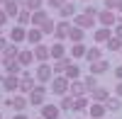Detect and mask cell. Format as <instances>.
<instances>
[{
	"label": "cell",
	"instance_id": "cell-29",
	"mask_svg": "<svg viewBox=\"0 0 122 119\" xmlns=\"http://www.w3.org/2000/svg\"><path fill=\"white\" fill-rule=\"evenodd\" d=\"M98 58H103V49H100L98 44L88 46V51H86V61L90 63V61H98Z\"/></svg>",
	"mask_w": 122,
	"mask_h": 119
},
{
	"label": "cell",
	"instance_id": "cell-51",
	"mask_svg": "<svg viewBox=\"0 0 122 119\" xmlns=\"http://www.w3.org/2000/svg\"><path fill=\"white\" fill-rule=\"evenodd\" d=\"M0 34H3V27H0Z\"/></svg>",
	"mask_w": 122,
	"mask_h": 119
},
{
	"label": "cell",
	"instance_id": "cell-4",
	"mask_svg": "<svg viewBox=\"0 0 122 119\" xmlns=\"http://www.w3.org/2000/svg\"><path fill=\"white\" fill-rule=\"evenodd\" d=\"M0 85H3L5 92H17V90H20V75H15V73H5L3 78H0Z\"/></svg>",
	"mask_w": 122,
	"mask_h": 119
},
{
	"label": "cell",
	"instance_id": "cell-5",
	"mask_svg": "<svg viewBox=\"0 0 122 119\" xmlns=\"http://www.w3.org/2000/svg\"><path fill=\"white\" fill-rule=\"evenodd\" d=\"M34 85H37V78H34V75H29L27 71H22V75H20V90H17V92L29 95V92L34 90Z\"/></svg>",
	"mask_w": 122,
	"mask_h": 119
},
{
	"label": "cell",
	"instance_id": "cell-30",
	"mask_svg": "<svg viewBox=\"0 0 122 119\" xmlns=\"http://www.w3.org/2000/svg\"><path fill=\"white\" fill-rule=\"evenodd\" d=\"M68 80H81V66L78 63H68V68H66V73H64Z\"/></svg>",
	"mask_w": 122,
	"mask_h": 119
},
{
	"label": "cell",
	"instance_id": "cell-48",
	"mask_svg": "<svg viewBox=\"0 0 122 119\" xmlns=\"http://www.w3.org/2000/svg\"><path fill=\"white\" fill-rule=\"evenodd\" d=\"M117 12H122V3H120V7H117Z\"/></svg>",
	"mask_w": 122,
	"mask_h": 119
},
{
	"label": "cell",
	"instance_id": "cell-32",
	"mask_svg": "<svg viewBox=\"0 0 122 119\" xmlns=\"http://www.w3.org/2000/svg\"><path fill=\"white\" fill-rule=\"evenodd\" d=\"M59 107H61V112H71L73 110V95H61L59 97Z\"/></svg>",
	"mask_w": 122,
	"mask_h": 119
},
{
	"label": "cell",
	"instance_id": "cell-13",
	"mask_svg": "<svg viewBox=\"0 0 122 119\" xmlns=\"http://www.w3.org/2000/svg\"><path fill=\"white\" fill-rule=\"evenodd\" d=\"M39 114L44 119H59L61 117V107L59 105H42L39 107Z\"/></svg>",
	"mask_w": 122,
	"mask_h": 119
},
{
	"label": "cell",
	"instance_id": "cell-43",
	"mask_svg": "<svg viewBox=\"0 0 122 119\" xmlns=\"http://www.w3.org/2000/svg\"><path fill=\"white\" fill-rule=\"evenodd\" d=\"M7 19H10V17H7V12H5V7H0V27H3Z\"/></svg>",
	"mask_w": 122,
	"mask_h": 119
},
{
	"label": "cell",
	"instance_id": "cell-26",
	"mask_svg": "<svg viewBox=\"0 0 122 119\" xmlns=\"http://www.w3.org/2000/svg\"><path fill=\"white\" fill-rule=\"evenodd\" d=\"M68 39H71V44H73V41H83V39H86V29H83V27H76V24H71Z\"/></svg>",
	"mask_w": 122,
	"mask_h": 119
},
{
	"label": "cell",
	"instance_id": "cell-9",
	"mask_svg": "<svg viewBox=\"0 0 122 119\" xmlns=\"http://www.w3.org/2000/svg\"><path fill=\"white\" fill-rule=\"evenodd\" d=\"M112 37V27H95V32H93V41L95 44H107V39Z\"/></svg>",
	"mask_w": 122,
	"mask_h": 119
},
{
	"label": "cell",
	"instance_id": "cell-44",
	"mask_svg": "<svg viewBox=\"0 0 122 119\" xmlns=\"http://www.w3.org/2000/svg\"><path fill=\"white\" fill-rule=\"evenodd\" d=\"M115 95L122 100V80H117V83H115Z\"/></svg>",
	"mask_w": 122,
	"mask_h": 119
},
{
	"label": "cell",
	"instance_id": "cell-57",
	"mask_svg": "<svg viewBox=\"0 0 122 119\" xmlns=\"http://www.w3.org/2000/svg\"><path fill=\"white\" fill-rule=\"evenodd\" d=\"M120 54H122V51H120Z\"/></svg>",
	"mask_w": 122,
	"mask_h": 119
},
{
	"label": "cell",
	"instance_id": "cell-24",
	"mask_svg": "<svg viewBox=\"0 0 122 119\" xmlns=\"http://www.w3.org/2000/svg\"><path fill=\"white\" fill-rule=\"evenodd\" d=\"M88 95H90V100H93V102H105L107 97H110V90H107V87H100V85H98L95 90H93V92H88Z\"/></svg>",
	"mask_w": 122,
	"mask_h": 119
},
{
	"label": "cell",
	"instance_id": "cell-27",
	"mask_svg": "<svg viewBox=\"0 0 122 119\" xmlns=\"http://www.w3.org/2000/svg\"><path fill=\"white\" fill-rule=\"evenodd\" d=\"M15 22H17V24H22V27H27V24H32V10H27V7H22V10H20V15L15 17Z\"/></svg>",
	"mask_w": 122,
	"mask_h": 119
},
{
	"label": "cell",
	"instance_id": "cell-20",
	"mask_svg": "<svg viewBox=\"0 0 122 119\" xmlns=\"http://www.w3.org/2000/svg\"><path fill=\"white\" fill-rule=\"evenodd\" d=\"M86 51H88V46L83 41H73L71 49H68V56L71 58H86Z\"/></svg>",
	"mask_w": 122,
	"mask_h": 119
},
{
	"label": "cell",
	"instance_id": "cell-36",
	"mask_svg": "<svg viewBox=\"0 0 122 119\" xmlns=\"http://www.w3.org/2000/svg\"><path fill=\"white\" fill-rule=\"evenodd\" d=\"M39 29L44 32V37H46V34H54V29H56V22H54L51 17H49V19H44V22L39 24Z\"/></svg>",
	"mask_w": 122,
	"mask_h": 119
},
{
	"label": "cell",
	"instance_id": "cell-22",
	"mask_svg": "<svg viewBox=\"0 0 122 119\" xmlns=\"http://www.w3.org/2000/svg\"><path fill=\"white\" fill-rule=\"evenodd\" d=\"M42 39H44V32H42L39 27H32V29H27V41L32 44V46L42 44Z\"/></svg>",
	"mask_w": 122,
	"mask_h": 119
},
{
	"label": "cell",
	"instance_id": "cell-40",
	"mask_svg": "<svg viewBox=\"0 0 122 119\" xmlns=\"http://www.w3.org/2000/svg\"><path fill=\"white\" fill-rule=\"evenodd\" d=\"M64 3H66V0H46V7H49V10H56V12H59Z\"/></svg>",
	"mask_w": 122,
	"mask_h": 119
},
{
	"label": "cell",
	"instance_id": "cell-19",
	"mask_svg": "<svg viewBox=\"0 0 122 119\" xmlns=\"http://www.w3.org/2000/svg\"><path fill=\"white\" fill-rule=\"evenodd\" d=\"M90 95H83V97H73V112H78V114H83V112H88V107H90Z\"/></svg>",
	"mask_w": 122,
	"mask_h": 119
},
{
	"label": "cell",
	"instance_id": "cell-21",
	"mask_svg": "<svg viewBox=\"0 0 122 119\" xmlns=\"http://www.w3.org/2000/svg\"><path fill=\"white\" fill-rule=\"evenodd\" d=\"M73 24H76V27H83V29H90V27L95 24V17H88L86 12H78V15L73 17Z\"/></svg>",
	"mask_w": 122,
	"mask_h": 119
},
{
	"label": "cell",
	"instance_id": "cell-47",
	"mask_svg": "<svg viewBox=\"0 0 122 119\" xmlns=\"http://www.w3.org/2000/svg\"><path fill=\"white\" fill-rule=\"evenodd\" d=\"M12 119H29V117H25V112H17V114H15Z\"/></svg>",
	"mask_w": 122,
	"mask_h": 119
},
{
	"label": "cell",
	"instance_id": "cell-38",
	"mask_svg": "<svg viewBox=\"0 0 122 119\" xmlns=\"http://www.w3.org/2000/svg\"><path fill=\"white\" fill-rule=\"evenodd\" d=\"M44 5H46V0H25V7L32 10V12H34V10H42Z\"/></svg>",
	"mask_w": 122,
	"mask_h": 119
},
{
	"label": "cell",
	"instance_id": "cell-14",
	"mask_svg": "<svg viewBox=\"0 0 122 119\" xmlns=\"http://www.w3.org/2000/svg\"><path fill=\"white\" fill-rule=\"evenodd\" d=\"M10 41H15V44H22V41H27V29L22 27V24H15L12 29H10Z\"/></svg>",
	"mask_w": 122,
	"mask_h": 119
},
{
	"label": "cell",
	"instance_id": "cell-7",
	"mask_svg": "<svg viewBox=\"0 0 122 119\" xmlns=\"http://www.w3.org/2000/svg\"><path fill=\"white\" fill-rule=\"evenodd\" d=\"M27 107H29V97L22 95V92H15L12 102H10V110H12V112H25Z\"/></svg>",
	"mask_w": 122,
	"mask_h": 119
},
{
	"label": "cell",
	"instance_id": "cell-37",
	"mask_svg": "<svg viewBox=\"0 0 122 119\" xmlns=\"http://www.w3.org/2000/svg\"><path fill=\"white\" fill-rule=\"evenodd\" d=\"M83 85H86V90H88V92H93L95 87H98V75H93V73H90L88 78H83Z\"/></svg>",
	"mask_w": 122,
	"mask_h": 119
},
{
	"label": "cell",
	"instance_id": "cell-31",
	"mask_svg": "<svg viewBox=\"0 0 122 119\" xmlns=\"http://www.w3.org/2000/svg\"><path fill=\"white\" fill-rule=\"evenodd\" d=\"M44 19H49V12H46V10H44V7H42V10H34V12H32V27H39Z\"/></svg>",
	"mask_w": 122,
	"mask_h": 119
},
{
	"label": "cell",
	"instance_id": "cell-10",
	"mask_svg": "<svg viewBox=\"0 0 122 119\" xmlns=\"http://www.w3.org/2000/svg\"><path fill=\"white\" fill-rule=\"evenodd\" d=\"M3 7H5L7 17H10V19H15V17L20 15V10L25 7V3H22V0H5V3H3Z\"/></svg>",
	"mask_w": 122,
	"mask_h": 119
},
{
	"label": "cell",
	"instance_id": "cell-33",
	"mask_svg": "<svg viewBox=\"0 0 122 119\" xmlns=\"http://www.w3.org/2000/svg\"><path fill=\"white\" fill-rule=\"evenodd\" d=\"M17 54H20V46L15 41H7V46L3 49V58H17Z\"/></svg>",
	"mask_w": 122,
	"mask_h": 119
},
{
	"label": "cell",
	"instance_id": "cell-35",
	"mask_svg": "<svg viewBox=\"0 0 122 119\" xmlns=\"http://www.w3.org/2000/svg\"><path fill=\"white\" fill-rule=\"evenodd\" d=\"M105 107H107V112H117V110H120V107H122V100H120V97H117V95H115V97H112V95H110V97H107V100H105Z\"/></svg>",
	"mask_w": 122,
	"mask_h": 119
},
{
	"label": "cell",
	"instance_id": "cell-49",
	"mask_svg": "<svg viewBox=\"0 0 122 119\" xmlns=\"http://www.w3.org/2000/svg\"><path fill=\"white\" fill-rule=\"evenodd\" d=\"M0 66H3V54H0Z\"/></svg>",
	"mask_w": 122,
	"mask_h": 119
},
{
	"label": "cell",
	"instance_id": "cell-15",
	"mask_svg": "<svg viewBox=\"0 0 122 119\" xmlns=\"http://www.w3.org/2000/svg\"><path fill=\"white\" fill-rule=\"evenodd\" d=\"M32 49H34L37 63H44V61H49V58H51V49H49L46 44H37V46H32Z\"/></svg>",
	"mask_w": 122,
	"mask_h": 119
},
{
	"label": "cell",
	"instance_id": "cell-2",
	"mask_svg": "<svg viewBox=\"0 0 122 119\" xmlns=\"http://www.w3.org/2000/svg\"><path fill=\"white\" fill-rule=\"evenodd\" d=\"M68 87H71V80H68L66 75H54V80L49 83V90L54 92V97L68 95Z\"/></svg>",
	"mask_w": 122,
	"mask_h": 119
},
{
	"label": "cell",
	"instance_id": "cell-39",
	"mask_svg": "<svg viewBox=\"0 0 122 119\" xmlns=\"http://www.w3.org/2000/svg\"><path fill=\"white\" fill-rule=\"evenodd\" d=\"M83 12H86L88 17H95V19H98V12H100V10H98V7H95L93 3H86V7H83Z\"/></svg>",
	"mask_w": 122,
	"mask_h": 119
},
{
	"label": "cell",
	"instance_id": "cell-46",
	"mask_svg": "<svg viewBox=\"0 0 122 119\" xmlns=\"http://www.w3.org/2000/svg\"><path fill=\"white\" fill-rule=\"evenodd\" d=\"M7 41H10V39H5V37H3V34H0V54H3V49H5V46H7Z\"/></svg>",
	"mask_w": 122,
	"mask_h": 119
},
{
	"label": "cell",
	"instance_id": "cell-53",
	"mask_svg": "<svg viewBox=\"0 0 122 119\" xmlns=\"http://www.w3.org/2000/svg\"><path fill=\"white\" fill-rule=\"evenodd\" d=\"M0 3H5V0H0Z\"/></svg>",
	"mask_w": 122,
	"mask_h": 119
},
{
	"label": "cell",
	"instance_id": "cell-16",
	"mask_svg": "<svg viewBox=\"0 0 122 119\" xmlns=\"http://www.w3.org/2000/svg\"><path fill=\"white\" fill-rule=\"evenodd\" d=\"M105 114H107L105 102H90V107H88V117L90 119H100V117H105Z\"/></svg>",
	"mask_w": 122,
	"mask_h": 119
},
{
	"label": "cell",
	"instance_id": "cell-45",
	"mask_svg": "<svg viewBox=\"0 0 122 119\" xmlns=\"http://www.w3.org/2000/svg\"><path fill=\"white\" fill-rule=\"evenodd\" d=\"M112 73H115L117 80H122V63H120V66H115V71H112Z\"/></svg>",
	"mask_w": 122,
	"mask_h": 119
},
{
	"label": "cell",
	"instance_id": "cell-56",
	"mask_svg": "<svg viewBox=\"0 0 122 119\" xmlns=\"http://www.w3.org/2000/svg\"><path fill=\"white\" fill-rule=\"evenodd\" d=\"M86 3H90V0H86Z\"/></svg>",
	"mask_w": 122,
	"mask_h": 119
},
{
	"label": "cell",
	"instance_id": "cell-12",
	"mask_svg": "<svg viewBox=\"0 0 122 119\" xmlns=\"http://www.w3.org/2000/svg\"><path fill=\"white\" fill-rule=\"evenodd\" d=\"M93 75H103L110 71V61L107 58H98V61H90V68H88Z\"/></svg>",
	"mask_w": 122,
	"mask_h": 119
},
{
	"label": "cell",
	"instance_id": "cell-6",
	"mask_svg": "<svg viewBox=\"0 0 122 119\" xmlns=\"http://www.w3.org/2000/svg\"><path fill=\"white\" fill-rule=\"evenodd\" d=\"M98 22L103 24V27H115V24H117V12H115V10L103 7V10L98 12Z\"/></svg>",
	"mask_w": 122,
	"mask_h": 119
},
{
	"label": "cell",
	"instance_id": "cell-54",
	"mask_svg": "<svg viewBox=\"0 0 122 119\" xmlns=\"http://www.w3.org/2000/svg\"><path fill=\"white\" fill-rule=\"evenodd\" d=\"M0 102H3V97H0Z\"/></svg>",
	"mask_w": 122,
	"mask_h": 119
},
{
	"label": "cell",
	"instance_id": "cell-50",
	"mask_svg": "<svg viewBox=\"0 0 122 119\" xmlns=\"http://www.w3.org/2000/svg\"><path fill=\"white\" fill-rule=\"evenodd\" d=\"M34 119H44V117H42V114H39V117H34Z\"/></svg>",
	"mask_w": 122,
	"mask_h": 119
},
{
	"label": "cell",
	"instance_id": "cell-17",
	"mask_svg": "<svg viewBox=\"0 0 122 119\" xmlns=\"http://www.w3.org/2000/svg\"><path fill=\"white\" fill-rule=\"evenodd\" d=\"M17 61L22 63L25 68H29L37 58H34V49H20V54H17Z\"/></svg>",
	"mask_w": 122,
	"mask_h": 119
},
{
	"label": "cell",
	"instance_id": "cell-8",
	"mask_svg": "<svg viewBox=\"0 0 122 119\" xmlns=\"http://www.w3.org/2000/svg\"><path fill=\"white\" fill-rule=\"evenodd\" d=\"M68 32H71V22L68 19H59L56 29H54V39L56 41H64V39H68Z\"/></svg>",
	"mask_w": 122,
	"mask_h": 119
},
{
	"label": "cell",
	"instance_id": "cell-42",
	"mask_svg": "<svg viewBox=\"0 0 122 119\" xmlns=\"http://www.w3.org/2000/svg\"><path fill=\"white\" fill-rule=\"evenodd\" d=\"M112 34H115V37H120V39H122V22H117V24H115V27H112Z\"/></svg>",
	"mask_w": 122,
	"mask_h": 119
},
{
	"label": "cell",
	"instance_id": "cell-55",
	"mask_svg": "<svg viewBox=\"0 0 122 119\" xmlns=\"http://www.w3.org/2000/svg\"><path fill=\"white\" fill-rule=\"evenodd\" d=\"M0 119H3V114H0Z\"/></svg>",
	"mask_w": 122,
	"mask_h": 119
},
{
	"label": "cell",
	"instance_id": "cell-18",
	"mask_svg": "<svg viewBox=\"0 0 122 119\" xmlns=\"http://www.w3.org/2000/svg\"><path fill=\"white\" fill-rule=\"evenodd\" d=\"M78 12H76V3L73 0H66L64 5H61V10H59V17L61 19H71V17H76Z\"/></svg>",
	"mask_w": 122,
	"mask_h": 119
},
{
	"label": "cell",
	"instance_id": "cell-3",
	"mask_svg": "<svg viewBox=\"0 0 122 119\" xmlns=\"http://www.w3.org/2000/svg\"><path fill=\"white\" fill-rule=\"evenodd\" d=\"M54 75H56V73H54L51 63H46V61H44V63H37V68H34V78H37V83H44V85H46V83L54 80Z\"/></svg>",
	"mask_w": 122,
	"mask_h": 119
},
{
	"label": "cell",
	"instance_id": "cell-41",
	"mask_svg": "<svg viewBox=\"0 0 122 119\" xmlns=\"http://www.w3.org/2000/svg\"><path fill=\"white\" fill-rule=\"evenodd\" d=\"M120 3H122V0H105V7H107V10H115V12H117Z\"/></svg>",
	"mask_w": 122,
	"mask_h": 119
},
{
	"label": "cell",
	"instance_id": "cell-23",
	"mask_svg": "<svg viewBox=\"0 0 122 119\" xmlns=\"http://www.w3.org/2000/svg\"><path fill=\"white\" fill-rule=\"evenodd\" d=\"M68 95H73V97H83V95H88V90H86L83 80H71V87H68Z\"/></svg>",
	"mask_w": 122,
	"mask_h": 119
},
{
	"label": "cell",
	"instance_id": "cell-11",
	"mask_svg": "<svg viewBox=\"0 0 122 119\" xmlns=\"http://www.w3.org/2000/svg\"><path fill=\"white\" fill-rule=\"evenodd\" d=\"M3 68H5V73H15V75H22L25 71V66L17 58H3Z\"/></svg>",
	"mask_w": 122,
	"mask_h": 119
},
{
	"label": "cell",
	"instance_id": "cell-25",
	"mask_svg": "<svg viewBox=\"0 0 122 119\" xmlns=\"http://www.w3.org/2000/svg\"><path fill=\"white\" fill-rule=\"evenodd\" d=\"M68 63H71V58H68V56H66V58H54L51 68H54V73H56V75H64V73H66V68H68Z\"/></svg>",
	"mask_w": 122,
	"mask_h": 119
},
{
	"label": "cell",
	"instance_id": "cell-52",
	"mask_svg": "<svg viewBox=\"0 0 122 119\" xmlns=\"http://www.w3.org/2000/svg\"><path fill=\"white\" fill-rule=\"evenodd\" d=\"M100 119H107V117H100Z\"/></svg>",
	"mask_w": 122,
	"mask_h": 119
},
{
	"label": "cell",
	"instance_id": "cell-1",
	"mask_svg": "<svg viewBox=\"0 0 122 119\" xmlns=\"http://www.w3.org/2000/svg\"><path fill=\"white\" fill-rule=\"evenodd\" d=\"M46 92H49V87H46L44 83H37V85H34V90L27 95V97H29V107H37V110H39L42 105H46V102H44Z\"/></svg>",
	"mask_w": 122,
	"mask_h": 119
},
{
	"label": "cell",
	"instance_id": "cell-28",
	"mask_svg": "<svg viewBox=\"0 0 122 119\" xmlns=\"http://www.w3.org/2000/svg\"><path fill=\"white\" fill-rule=\"evenodd\" d=\"M49 49H51V58H66V54H68L66 46H64V41H54Z\"/></svg>",
	"mask_w": 122,
	"mask_h": 119
},
{
	"label": "cell",
	"instance_id": "cell-34",
	"mask_svg": "<svg viewBox=\"0 0 122 119\" xmlns=\"http://www.w3.org/2000/svg\"><path fill=\"white\" fill-rule=\"evenodd\" d=\"M105 46H107V51H112V54H117V51H122V39L112 34V37L107 39V44H105Z\"/></svg>",
	"mask_w": 122,
	"mask_h": 119
}]
</instances>
